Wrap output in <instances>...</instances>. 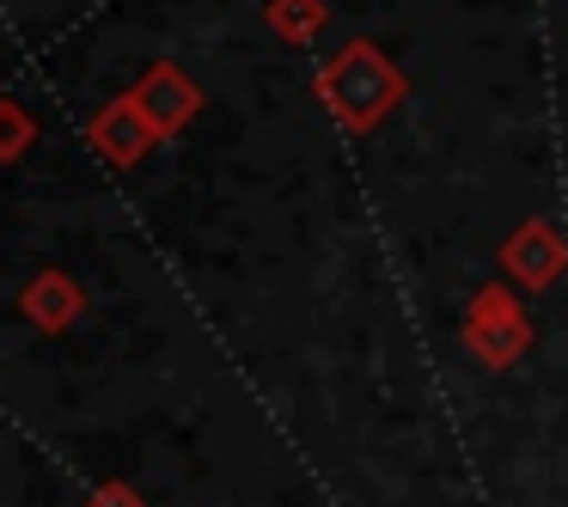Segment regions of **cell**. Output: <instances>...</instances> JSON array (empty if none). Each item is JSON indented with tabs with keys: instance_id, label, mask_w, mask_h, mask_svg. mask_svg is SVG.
<instances>
[{
	"instance_id": "cell-1",
	"label": "cell",
	"mask_w": 568,
	"mask_h": 507,
	"mask_svg": "<svg viewBox=\"0 0 568 507\" xmlns=\"http://www.w3.org/2000/svg\"><path fill=\"white\" fill-rule=\"evenodd\" d=\"M404 92V80L392 74V62H385L379 50H367V43H355V50L343 55V62L324 74V99L336 104V111L348 116V123H379L385 116V104Z\"/></svg>"
},
{
	"instance_id": "cell-2",
	"label": "cell",
	"mask_w": 568,
	"mask_h": 507,
	"mask_svg": "<svg viewBox=\"0 0 568 507\" xmlns=\"http://www.w3.org/2000/svg\"><path fill=\"white\" fill-rule=\"evenodd\" d=\"M129 104H135V111L148 116L160 135H172V129L190 123V111H196V92H190V80L178 74V68H153V74L141 80L135 92H129Z\"/></svg>"
},
{
	"instance_id": "cell-3",
	"label": "cell",
	"mask_w": 568,
	"mask_h": 507,
	"mask_svg": "<svg viewBox=\"0 0 568 507\" xmlns=\"http://www.w3.org/2000/svg\"><path fill=\"white\" fill-rule=\"evenodd\" d=\"M153 135H160V129H153L129 99H123V104H111V111H104L99 123H92V141H99V153H104V160H116V165L141 160V148H148Z\"/></svg>"
},
{
	"instance_id": "cell-4",
	"label": "cell",
	"mask_w": 568,
	"mask_h": 507,
	"mask_svg": "<svg viewBox=\"0 0 568 507\" xmlns=\"http://www.w3.org/2000/svg\"><path fill=\"white\" fill-rule=\"evenodd\" d=\"M514 270L526 275V282H544V275L562 270V245H556L550 233H538V226H531V233L514 245Z\"/></svg>"
}]
</instances>
